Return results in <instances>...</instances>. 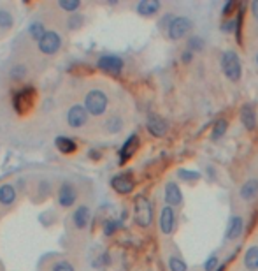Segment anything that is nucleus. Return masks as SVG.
<instances>
[{"label": "nucleus", "mask_w": 258, "mask_h": 271, "mask_svg": "<svg viewBox=\"0 0 258 271\" xmlns=\"http://www.w3.org/2000/svg\"><path fill=\"white\" fill-rule=\"evenodd\" d=\"M33 102H35V88L32 87H25L21 88L16 95H14V109H16V113H19V115H25V113H28V111L32 109Z\"/></svg>", "instance_id": "nucleus-1"}, {"label": "nucleus", "mask_w": 258, "mask_h": 271, "mask_svg": "<svg viewBox=\"0 0 258 271\" xmlns=\"http://www.w3.org/2000/svg\"><path fill=\"white\" fill-rule=\"evenodd\" d=\"M221 69H223L225 76L230 81H239L241 72H242L239 56L235 55L234 51H226L225 55H223V58H221Z\"/></svg>", "instance_id": "nucleus-2"}, {"label": "nucleus", "mask_w": 258, "mask_h": 271, "mask_svg": "<svg viewBox=\"0 0 258 271\" xmlns=\"http://www.w3.org/2000/svg\"><path fill=\"white\" fill-rule=\"evenodd\" d=\"M84 108H86L88 113L100 116L107 108V95L100 90H92L84 99Z\"/></svg>", "instance_id": "nucleus-3"}, {"label": "nucleus", "mask_w": 258, "mask_h": 271, "mask_svg": "<svg viewBox=\"0 0 258 271\" xmlns=\"http://www.w3.org/2000/svg\"><path fill=\"white\" fill-rule=\"evenodd\" d=\"M135 222H137L141 227H147V225L151 224V218H153V212H151V204L147 201L146 198L143 196H139L135 199Z\"/></svg>", "instance_id": "nucleus-4"}, {"label": "nucleus", "mask_w": 258, "mask_h": 271, "mask_svg": "<svg viewBox=\"0 0 258 271\" xmlns=\"http://www.w3.org/2000/svg\"><path fill=\"white\" fill-rule=\"evenodd\" d=\"M167 28H169V37H171L172 41H179V39H183L186 36V32H188L190 28H192V21L188 18L177 16V18L172 19Z\"/></svg>", "instance_id": "nucleus-5"}, {"label": "nucleus", "mask_w": 258, "mask_h": 271, "mask_svg": "<svg viewBox=\"0 0 258 271\" xmlns=\"http://www.w3.org/2000/svg\"><path fill=\"white\" fill-rule=\"evenodd\" d=\"M60 44H62L60 36L56 32H53V30H49V32L44 34V37L39 41V50H41L44 55H53V53H56V51L60 50Z\"/></svg>", "instance_id": "nucleus-6"}, {"label": "nucleus", "mask_w": 258, "mask_h": 271, "mask_svg": "<svg viewBox=\"0 0 258 271\" xmlns=\"http://www.w3.org/2000/svg\"><path fill=\"white\" fill-rule=\"evenodd\" d=\"M111 187L118 194H130L134 190V178L129 173H121L111 180Z\"/></svg>", "instance_id": "nucleus-7"}, {"label": "nucleus", "mask_w": 258, "mask_h": 271, "mask_svg": "<svg viewBox=\"0 0 258 271\" xmlns=\"http://www.w3.org/2000/svg\"><path fill=\"white\" fill-rule=\"evenodd\" d=\"M88 120V111L86 108L83 106H72L67 113V122L72 129H79V127H83L86 124Z\"/></svg>", "instance_id": "nucleus-8"}, {"label": "nucleus", "mask_w": 258, "mask_h": 271, "mask_svg": "<svg viewBox=\"0 0 258 271\" xmlns=\"http://www.w3.org/2000/svg\"><path fill=\"white\" fill-rule=\"evenodd\" d=\"M174 225H176V213L172 210V206H167L161 210V215H160V229L163 235H171L172 231H174Z\"/></svg>", "instance_id": "nucleus-9"}, {"label": "nucleus", "mask_w": 258, "mask_h": 271, "mask_svg": "<svg viewBox=\"0 0 258 271\" xmlns=\"http://www.w3.org/2000/svg\"><path fill=\"white\" fill-rule=\"evenodd\" d=\"M137 148H139V138L135 136V134H132V136L125 141V145L120 150V164H125L129 159H132L134 153L137 152Z\"/></svg>", "instance_id": "nucleus-10"}, {"label": "nucleus", "mask_w": 258, "mask_h": 271, "mask_svg": "<svg viewBox=\"0 0 258 271\" xmlns=\"http://www.w3.org/2000/svg\"><path fill=\"white\" fill-rule=\"evenodd\" d=\"M98 67L102 71H107V72H120L123 69V60L120 56L106 55L98 60Z\"/></svg>", "instance_id": "nucleus-11"}, {"label": "nucleus", "mask_w": 258, "mask_h": 271, "mask_svg": "<svg viewBox=\"0 0 258 271\" xmlns=\"http://www.w3.org/2000/svg\"><path fill=\"white\" fill-rule=\"evenodd\" d=\"M76 198H78V192H76V189H74L70 183H64L60 189V194H58V201H60V204L64 208H69L74 204V201H76Z\"/></svg>", "instance_id": "nucleus-12"}, {"label": "nucleus", "mask_w": 258, "mask_h": 271, "mask_svg": "<svg viewBox=\"0 0 258 271\" xmlns=\"http://www.w3.org/2000/svg\"><path fill=\"white\" fill-rule=\"evenodd\" d=\"M147 130H149L155 138H161V136L167 132L165 120H161L160 116H149V120H147Z\"/></svg>", "instance_id": "nucleus-13"}, {"label": "nucleus", "mask_w": 258, "mask_h": 271, "mask_svg": "<svg viewBox=\"0 0 258 271\" xmlns=\"http://www.w3.org/2000/svg\"><path fill=\"white\" fill-rule=\"evenodd\" d=\"M165 201L169 202V206H177L183 201V194H181L179 187L176 183H167L165 187Z\"/></svg>", "instance_id": "nucleus-14"}, {"label": "nucleus", "mask_w": 258, "mask_h": 271, "mask_svg": "<svg viewBox=\"0 0 258 271\" xmlns=\"http://www.w3.org/2000/svg\"><path fill=\"white\" fill-rule=\"evenodd\" d=\"M242 227H244V222L241 217H232L230 222H228V229H226V239H235L242 235Z\"/></svg>", "instance_id": "nucleus-15"}, {"label": "nucleus", "mask_w": 258, "mask_h": 271, "mask_svg": "<svg viewBox=\"0 0 258 271\" xmlns=\"http://www.w3.org/2000/svg\"><path fill=\"white\" fill-rule=\"evenodd\" d=\"M158 11H160V2H157V0H143L137 4V13L143 16H153Z\"/></svg>", "instance_id": "nucleus-16"}, {"label": "nucleus", "mask_w": 258, "mask_h": 271, "mask_svg": "<svg viewBox=\"0 0 258 271\" xmlns=\"http://www.w3.org/2000/svg\"><path fill=\"white\" fill-rule=\"evenodd\" d=\"M241 122L248 130H253L255 125H257V116H255V111L251 106H244L241 109Z\"/></svg>", "instance_id": "nucleus-17"}, {"label": "nucleus", "mask_w": 258, "mask_h": 271, "mask_svg": "<svg viewBox=\"0 0 258 271\" xmlns=\"http://www.w3.org/2000/svg\"><path fill=\"white\" fill-rule=\"evenodd\" d=\"M258 196V181L257 180H249L241 187V198L246 201H251Z\"/></svg>", "instance_id": "nucleus-18"}, {"label": "nucleus", "mask_w": 258, "mask_h": 271, "mask_svg": "<svg viewBox=\"0 0 258 271\" xmlns=\"http://www.w3.org/2000/svg\"><path fill=\"white\" fill-rule=\"evenodd\" d=\"M55 145L64 155H70V153L76 152V143H74L70 138H64V136H60V138H56Z\"/></svg>", "instance_id": "nucleus-19"}, {"label": "nucleus", "mask_w": 258, "mask_h": 271, "mask_svg": "<svg viewBox=\"0 0 258 271\" xmlns=\"http://www.w3.org/2000/svg\"><path fill=\"white\" fill-rule=\"evenodd\" d=\"M88 220H90V210L86 206L78 208L76 213H74V224H76V227L83 229V227L88 225Z\"/></svg>", "instance_id": "nucleus-20"}, {"label": "nucleus", "mask_w": 258, "mask_h": 271, "mask_svg": "<svg viewBox=\"0 0 258 271\" xmlns=\"http://www.w3.org/2000/svg\"><path fill=\"white\" fill-rule=\"evenodd\" d=\"M244 264L249 271L258 270V247H249L244 255Z\"/></svg>", "instance_id": "nucleus-21"}, {"label": "nucleus", "mask_w": 258, "mask_h": 271, "mask_svg": "<svg viewBox=\"0 0 258 271\" xmlns=\"http://www.w3.org/2000/svg\"><path fill=\"white\" fill-rule=\"evenodd\" d=\"M16 199V192L11 185H2L0 187V202L2 204H13Z\"/></svg>", "instance_id": "nucleus-22"}, {"label": "nucleus", "mask_w": 258, "mask_h": 271, "mask_svg": "<svg viewBox=\"0 0 258 271\" xmlns=\"http://www.w3.org/2000/svg\"><path fill=\"white\" fill-rule=\"evenodd\" d=\"M14 23V18L13 14L9 13V11H0V28H11Z\"/></svg>", "instance_id": "nucleus-23"}, {"label": "nucleus", "mask_w": 258, "mask_h": 271, "mask_svg": "<svg viewBox=\"0 0 258 271\" xmlns=\"http://www.w3.org/2000/svg\"><path fill=\"white\" fill-rule=\"evenodd\" d=\"M226 120H218L214 124V129H212V139H220L226 130Z\"/></svg>", "instance_id": "nucleus-24"}, {"label": "nucleus", "mask_w": 258, "mask_h": 271, "mask_svg": "<svg viewBox=\"0 0 258 271\" xmlns=\"http://www.w3.org/2000/svg\"><path fill=\"white\" fill-rule=\"evenodd\" d=\"M44 27H42V23H33L32 27H30V36L35 39V41H41L42 37H44Z\"/></svg>", "instance_id": "nucleus-25"}, {"label": "nucleus", "mask_w": 258, "mask_h": 271, "mask_svg": "<svg viewBox=\"0 0 258 271\" xmlns=\"http://www.w3.org/2000/svg\"><path fill=\"white\" fill-rule=\"evenodd\" d=\"M169 268H171V271H186V264L177 257H171V261H169Z\"/></svg>", "instance_id": "nucleus-26"}, {"label": "nucleus", "mask_w": 258, "mask_h": 271, "mask_svg": "<svg viewBox=\"0 0 258 271\" xmlns=\"http://www.w3.org/2000/svg\"><path fill=\"white\" fill-rule=\"evenodd\" d=\"M79 2L78 0H60V7L65 11H76L79 9Z\"/></svg>", "instance_id": "nucleus-27"}, {"label": "nucleus", "mask_w": 258, "mask_h": 271, "mask_svg": "<svg viewBox=\"0 0 258 271\" xmlns=\"http://www.w3.org/2000/svg\"><path fill=\"white\" fill-rule=\"evenodd\" d=\"M179 178L186 180V181H195V180L200 178V175H198V173H194V171H184V169H181L179 171Z\"/></svg>", "instance_id": "nucleus-28"}, {"label": "nucleus", "mask_w": 258, "mask_h": 271, "mask_svg": "<svg viewBox=\"0 0 258 271\" xmlns=\"http://www.w3.org/2000/svg\"><path fill=\"white\" fill-rule=\"evenodd\" d=\"M25 74H27V69H25L23 65H18V67H14V69L11 71V78L21 79V78H25Z\"/></svg>", "instance_id": "nucleus-29"}, {"label": "nucleus", "mask_w": 258, "mask_h": 271, "mask_svg": "<svg viewBox=\"0 0 258 271\" xmlns=\"http://www.w3.org/2000/svg\"><path fill=\"white\" fill-rule=\"evenodd\" d=\"M53 271H74V268H72V264H70V262L62 261V262H58V264H56Z\"/></svg>", "instance_id": "nucleus-30"}, {"label": "nucleus", "mask_w": 258, "mask_h": 271, "mask_svg": "<svg viewBox=\"0 0 258 271\" xmlns=\"http://www.w3.org/2000/svg\"><path fill=\"white\" fill-rule=\"evenodd\" d=\"M216 264H218V259L212 255V257H209V261L206 262V271H212L214 268H216Z\"/></svg>", "instance_id": "nucleus-31"}, {"label": "nucleus", "mask_w": 258, "mask_h": 271, "mask_svg": "<svg viewBox=\"0 0 258 271\" xmlns=\"http://www.w3.org/2000/svg\"><path fill=\"white\" fill-rule=\"evenodd\" d=\"M234 7H235V2H228V4H225V7H223V14H225V16H230V14L234 13Z\"/></svg>", "instance_id": "nucleus-32"}, {"label": "nucleus", "mask_w": 258, "mask_h": 271, "mask_svg": "<svg viewBox=\"0 0 258 271\" xmlns=\"http://www.w3.org/2000/svg\"><path fill=\"white\" fill-rule=\"evenodd\" d=\"M190 46L192 48H195V50H202V41H198L197 37H194V39H192V41H190Z\"/></svg>", "instance_id": "nucleus-33"}, {"label": "nucleus", "mask_w": 258, "mask_h": 271, "mask_svg": "<svg viewBox=\"0 0 258 271\" xmlns=\"http://www.w3.org/2000/svg\"><path fill=\"white\" fill-rule=\"evenodd\" d=\"M251 13H253L255 19H258V0H255L253 4H251Z\"/></svg>", "instance_id": "nucleus-34"}, {"label": "nucleus", "mask_w": 258, "mask_h": 271, "mask_svg": "<svg viewBox=\"0 0 258 271\" xmlns=\"http://www.w3.org/2000/svg\"><path fill=\"white\" fill-rule=\"evenodd\" d=\"M114 222H107L106 224V235H111V233H113V231H114Z\"/></svg>", "instance_id": "nucleus-35"}, {"label": "nucleus", "mask_w": 258, "mask_h": 271, "mask_svg": "<svg viewBox=\"0 0 258 271\" xmlns=\"http://www.w3.org/2000/svg\"><path fill=\"white\" fill-rule=\"evenodd\" d=\"M190 60H192V53H190V51H188V53L184 51V53H183V62H190Z\"/></svg>", "instance_id": "nucleus-36"}, {"label": "nucleus", "mask_w": 258, "mask_h": 271, "mask_svg": "<svg viewBox=\"0 0 258 271\" xmlns=\"http://www.w3.org/2000/svg\"><path fill=\"white\" fill-rule=\"evenodd\" d=\"M257 62H258V56H257Z\"/></svg>", "instance_id": "nucleus-37"}]
</instances>
